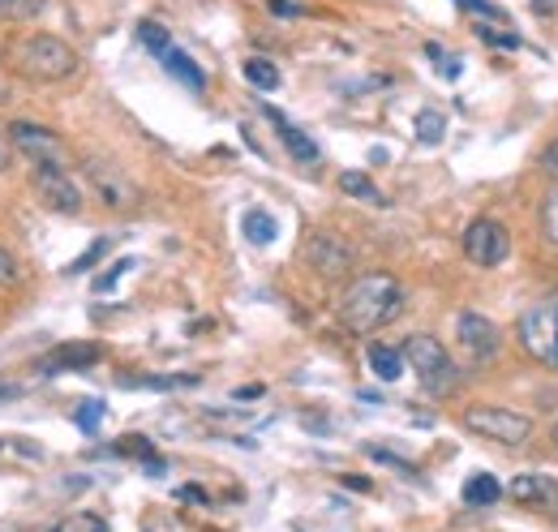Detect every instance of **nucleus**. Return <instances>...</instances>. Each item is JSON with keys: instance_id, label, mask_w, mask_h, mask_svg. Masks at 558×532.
I'll list each match as a JSON object with an SVG mask.
<instances>
[{"instance_id": "1", "label": "nucleus", "mask_w": 558, "mask_h": 532, "mask_svg": "<svg viewBox=\"0 0 558 532\" xmlns=\"http://www.w3.org/2000/svg\"><path fill=\"white\" fill-rule=\"evenodd\" d=\"M404 310V288L396 275L387 270H369V275H356L344 297H340V323L352 335H369L383 331L387 323H396Z\"/></svg>"}, {"instance_id": "2", "label": "nucleus", "mask_w": 558, "mask_h": 532, "mask_svg": "<svg viewBox=\"0 0 558 532\" xmlns=\"http://www.w3.org/2000/svg\"><path fill=\"white\" fill-rule=\"evenodd\" d=\"M4 61L26 82H65L77 73V52L61 35H22L4 52Z\"/></svg>"}, {"instance_id": "3", "label": "nucleus", "mask_w": 558, "mask_h": 532, "mask_svg": "<svg viewBox=\"0 0 558 532\" xmlns=\"http://www.w3.org/2000/svg\"><path fill=\"white\" fill-rule=\"evenodd\" d=\"M404 361L417 370L421 387H425L429 396H451L456 383H460L456 361L447 356V348H442L434 335H413V339H404Z\"/></svg>"}, {"instance_id": "4", "label": "nucleus", "mask_w": 558, "mask_h": 532, "mask_svg": "<svg viewBox=\"0 0 558 532\" xmlns=\"http://www.w3.org/2000/svg\"><path fill=\"white\" fill-rule=\"evenodd\" d=\"M515 331H520V343H524V352L533 361L558 370V292L546 297V301H537V305H529L520 314V327Z\"/></svg>"}, {"instance_id": "5", "label": "nucleus", "mask_w": 558, "mask_h": 532, "mask_svg": "<svg viewBox=\"0 0 558 532\" xmlns=\"http://www.w3.org/2000/svg\"><path fill=\"white\" fill-rule=\"evenodd\" d=\"M464 430H473L477 438L489 443H502V447H520L533 438V421L524 412H511V408H494V403H477L464 412Z\"/></svg>"}, {"instance_id": "6", "label": "nucleus", "mask_w": 558, "mask_h": 532, "mask_svg": "<svg viewBox=\"0 0 558 532\" xmlns=\"http://www.w3.org/2000/svg\"><path fill=\"white\" fill-rule=\"evenodd\" d=\"M82 172L95 190V198L112 210H134L138 206V185L130 181V172H121L112 159H99V155H86L82 159Z\"/></svg>"}, {"instance_id": "7", "label": "nucleus", "mask_w": 558, "mask_h": 532, "mask_svg": "<svg viewBox=\"0 0 558 532\" xmlns=\"http://www.w3.org/2000/svg\"><path fill=\"white\" fill-rule=\"evenodd\" d=\"M464 254H469V263L477 266H498L511 254V237H507V228L498 219H473L464 228Z\"/></svg>"}, {"instance_id": "8", "label": "nucleus", "mask_w": 558, "mask_h": 532, "mask_svg": "<svg viewBox=\"0 0 558 532\" xmlns=\"http://www.w3.org/2000/svg\"><path fill=\"white\" fill-rule=\"evenodd\" d=\"M31 185H35V194L48 202L52 210H82V190L73 185V177L65 172V164H35V172H31Z\"/></svg>"}, {"instance_id": "9", "label": "nucleus", "mask_w": 558, "mask_h": 532, "mask_svg": "<svg viewBox=\"0 0 558 532\" xmlns=\"http://www.w3.org/2000/svg\"><path fill=\"white\" fill-rule=\"evenodd\" d=\"M9 142L13 150H22L31 164H65V142L44 125H31V121H13L9 125Z\"/></svg>"}, {"instance_id": "10", "label": "nucleus", "mask_w": 558, "mask_h": 532, "mask_svg": "<svg viewBox=\"0 0 558 532\" xmlns=\"http://www.w3.org/2000/svg\"><path fill=\"white\" fill-rule=\"evenodd\" d=\"M305 263L314 266V275H323V279H340V275L352 270L356 254L349 250V241H340V237H331V232H318V237H310V245H305Z\"/></svg>"}, {"instance_id": "11", "label": "nucleus", "mask_w": 558, "mask_h": 532, "mask_svg": "<svg viewBox=\"0 0 558 532\" xmlns=\"http://www.w3.org/2000/svg\"><path fill=\"white\" fill-rule=\"evenodd\" d=\"M456 335H460V343H464V352L482 365V361H494L498 356V348H502V335H498V327L489 323V318H482V314H460L456 318Z\"/></svg>"}, {"instance_id": "12", "label": "nucleus", "mask_w": 558, "mask_h": 532, "mask_svg": "<svg viewBox=\"0 0 558 532\" xmlns=\"http://www.w3.org/2000/svg\"><path fill=\"white\" fill-rule=\"evenodd\" d=\"M507 494H511L515 503H524V507H558V481H550V476L524 472V476H515V481L507 485Z\"/></svg>"}, {"instance_id": "13", "label": "nucleus", "mask_w": 558, "mask_h": 532, "mask_svg": "<svg viewBox=\"0 0 558 532\" xmlns=\"http://www.w3.org/2000/svg\"><path fill=\"white\" fill-rule=\"evenodd\" d=\"M267 117H271V125L279 130L283 146H288V155H292L296 164H318V159H323V150H318V142H314L310 133H301L296 125H288V121L279 117L276 108H267Z\"/></svg>"}, {"instance_id": "14", "label": "nucleus", "mask_w": 558, "mask_h": 532, "mask_svg": "<svg viewBox=\"0 0 558 532\" xmlns=\"http://www.w3.org/2000/svg\"><path fill=\"white\" fill-rule=\"evenodd\" d=\"M95 361H99V348H95V343H65V348H57L39 370L57 374V370H82V365H95Z\"/></svg>"}, {"instance_id": "15", "label": "nucleus", "mask_w": 558, "mask_h": 532, "mask_svg": "<svg viewBox=\"0 0 558 532\" xmlns=\"http://www.w3.org/2000/svg\"><path fill=\"white\" fill-rule=\"evenodd\" d=\"M159 61H163V69H168L177 82H185L190 90H203V86H207V73L198 69V61H194V57H185L181 48H168V52H159Z\"/></svg>"}, {"instance_id": "16", "label": "nucleus", "mask_w": 558, "mask_h": 532, "mask_svg": "<svg viewBox=\"0 0 558 532\" xmlns=\"http://www.w3.org/2000/svg\"><path fill=\"white\" fill-rule=\"evenodd\" d=\"M369 370L383 378V383H396L400 374H404V352H396V348H387V343H369Z\"/></svg>"}, {"instance_id": "17", "label": "nucleus", "mask_w": 558, "mask_h": 532, "mask_svg": "<svg viewBox=\"0 0 558 532\" xmlns=\"http://www.w3.org/2000/svg\"><path fill=\"white\" fill-rule=\"evenodd\" d=\"M502 498V485L489 476V472H473L469 485H464V503L469 507H494Z\"/></svg>"}, {"instance_id": "18", "label": "nucleus", "mask_w": 558, "mask_h": 532, "mask_svg": "<svg viewBox=\"0 0 558 532\" xmlns=\"http://www.w3.org/2000/svg\"><path fill=\"white\" fill-rule=\"evenodd\" d=\"M340 190H344L349 198L369 202V206H387V198L378 194V185H374L369 177H361V172H340Z\"/></svg>"}, {"instance_id": "19", "label": "nucleus", "mask_w": 558, "mask_h": 532, "mask_svg": "<svg viewBox=\"0 0 558 532\" xmlns=\"http://www.w3.org/2000/svg\"><path fill=\"white\" fill-rule=\"evenodd\" d=\"M245 82L258 86V90H276L279 86L276 61H267V57H250V61H245Z\"/></svg>"}, {"instance_id": "20", "label": "nucleus", "mask_w": 558, "mask_h": 532, "mask_svg": "<svg viewBox=\"0 0 558 532\" xmlns=\"http://www.w3.org/2000/svg\"><path fill=\"white\" fill-rule=\"evenodd\" d=\"M241 228H245V237H250L254 245H271V241H276V232H279V228H276V219H271L267 210H250Z\"/></svg>"}, {"instance_id": "21", "label": "nucleus", "mask_w": 558, "mask_h": 532, "mask_svg": "<svg viewBox=\"0 0 558 532\" xmlns=\"http://www.w3.org/2000/svg\"><path fill=\"white\" fill-rule=\"evenodd\" d=\"M442 133H447V121H442V112H434V108H425L417 117V137L425 146H434V142H442Z\"/></svg>"}, {"instance_id": "22", "label": "nucleus", "mask_w": 558, "mask_h": 532, "mask_svg": "<svg viewBox=\"0 0 558 532\" xmlns=\"http://www.w3.org/2000/svg\"><path fill=\"white\" fill-rule=\"evenodd\" d=\"M138 39H142V48H150L155 57L172 48V35H168L159 22H138Z\"/></svg>"}, {"instance_id": "23", "label": "nucleus", "mask_w": 558, "mask_h": 532, "mask_svg": "<svg viewBox=\"0 0 558 532\" xmlns=\"http://www.w3.org/2000/svg\"><path fill=\"white\" fill-rule=\"evenodd\" d=\"M44 13V0H0V22H22Z\"/></svg>"}, {"instance_id": "24", "label": "nucleus", "mask_w": 558, "mask_h": 532, "mask_svg": "<svg viewBox=\"0 0 558 532\" xmlns=\"http://www.w3.org/2000/svg\"><path fill=\"white\" fill-rule=\"evenodd\" d=\"M73 421H77V430H82V434H95V430H99V421H104V403H99V399L77 403V416H73Z\"/></svg>"}, {"instance_id": "25", "label": "nucleus", "mask_w": 558, "mask_h": 532, "mask_svg": "<svg viewBox=\"0 0 558 532\" xmlns=\"http://www.w3.org/2000/svg\"><path fill=\"white\" fill-rule=\"evenodd\" d=\"M477 35L494 48H520V35L511 26H477Z\"/></svg>"}, {"instance_id": "26", "label": "nucleus", "mask_w": 558, "mask_h": 532, "mask_svg": "<svg viewBox=\"0 0 558 532\" xmlns=\"http://www.w3.org/2000/svg\"><path fill=\"white\" fill-rule=\"evenodd\" d=\"M48 532H108V529H104V520H95V516H73V520L52 524Z\"/></svg>"}, {"instance_id": "27", "label": "nucleus", "mask_w": 558, "mask_h": 532, "mask_svg": "<svg viewBox=\"0 0 558 532\" xmlns=\"http://www.w3.org/2000/svg\"><path fill=\"white\" fill-rule=\"evenodd\" d=\"M104 254H108V237H99V241H95V245H90V250H86V254H82V258L70 266V275H82V270H90V266L99 263Z\"/></svg>"}, {"instance_id": "28", "label": "nucleus", "mask_w": 558, "mask_h": 532, "mask_svg": "<svg viewBox=\"0 0 558 532\" xmlns=\"http://www.w3.org/2000/svg\"><path fill=\"white\" fill-rule=\"evenodd\" d=\"M542 228H546V237H550V241L558 245V190L546 202H542Z\"/></svg>"}, {"instance_id": "29", "label": "nucleus", "mask_w": 558, "mask_h": 532, "mask_svg": "<svg viewBox=\"0 0 558 532\" xmlns=\"http://www.w3.org/2000/svg\"><path fill=\"white\" fill-rule=\"evenodd\" d=\"M130 266H134V258H121L117 266H108V270H104V275L95 279V292H108V288H117V279H121V275H125Z\"/></svg>"}, {"instance_id": "30", "label": "nucleus", "mask_w": 558, "mask_h": 532, "mask_svg": "<svg viewBox=\"0 0 558 532\" xmlns=\"http://www.w3.org/2000/svg\"><path fill=\"white\" fill-rule=\"evenodd\" d=\"M464 13H477V17H486V22H502V9H494L486 0H456Z\"/></svg>"}, {"instance_id": "31", "label": "nucleus", "mask_w": 558, "mask_h": 532, "mask_svg": "<svg viewBox=\"0 0 558 532\" xmlns=\"http://www.w3.org/2000/svg\"><path fill=\"white\" fill-rule=\"evenodd\" d=\"M117 451H121V456H142V460H155V456H150V443H146V438H138V434H134V438H121V443H117Z\"/></svg>"}, {"instance_id": "32", "label": "nucleus", "mask_w": 558, "mask_h": 532, "mask_svg": "<svg viewBox=\"0 0 558 532\" xmlns=\"http://www.w3.org/2000/svg\"><path fill=\"white\" fill-rule=\"evenodd\" d=\"M13 279H17V263H13V254L0 245V288H4V283H13Z\"/></svg>"}, {"instance_id": "33", "label": "nucleus", "mask_w": 558, "mask_h": 532, "mask_svg": "<svg viewBox=\"0 0 558 532\" xmlns=\"http://www.w3.org/2000/svg\"><path fill=\"white\" fill-rule=\"evenodd\" d=\"M542 172L558 181V137L550 142V146H546V150H542Z\"/></svg>"}, {"instance_id": "34", "label": "nucleus", "mask_w": 558, "mask_h": 532, "mask_svg": "<svg viewBox=\"0 0 558 532\" xmlns=\"http://www.w3.org/2000/svg\"><path fill=\"white\" fill-rule=\"evenodd\" d=\"M9 164H13V142L9 133H0V172H9Z\"/></svg>"}, {"instance_id": "35", "label": "nucleus", "mask_w": 558, "mask_h": 532, "mask_svg": "<svg viewBox=\"0 0 558 532\" xmlns=\"http://www.w3.org/2000/svg\"><path fill=\"white\" fill-rule=\"evenodd\" d=\"M271 13H279V17H296V13H301V4H288V0H271Z\"/></svg>"}, {"instance_id": "36", "label": "nucleus", "mask_w": 558, "mask_h": 532, "mask_svg": "<svg viewBox=\"0 0 558 532\" xmlns=\"http://www.w3.org/2000/svg\"><path fill=\"white\" fill-rule=\"evenodd\" d=\"M340 481H344L349 489H369V481H365V476H340Z\"/></svg>"}, {"instance_id": "37", "label": "nucleus", "mask_w": 558, "mask_h": 532, "mask_svg": "<svg viewBox=\"0 0 558 532\" xmlns=\"http://www.w3.org/2000/svg\"><path fill=\"white\" fill-rule=\"evenodd\" d=\"M13 396V387H0V399H9Z\"/></svg>"}, {"instance_id": "38", "label": "nucleus", "mask_w": 558, "mask_h": 532, "mask_svg": "<svg viewBox=\"0 0 558 532\" xmlns=\"http://www.w3.org/2000/svg\"><path fill=\"white\" fill-rule=\"evenodd\" d=\"M550 438H555V447H558V421H555V430H550Z\"/></svg>"}]
</instances>
